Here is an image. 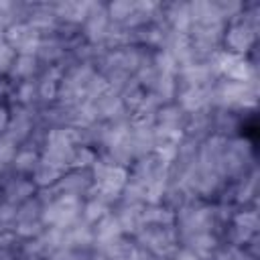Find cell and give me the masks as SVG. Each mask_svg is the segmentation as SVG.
I'll list each match as a JSON object with an SVG mask.
<instances>
[{
    "label": "cell",
    "mask_w": 260,
    "mask_h": 260,
    "mask_svg": "<svg viewBox=\"0 0 260 260\" xmlns=\"http://www.w3.org/2000/svg\"><path fill=\"white\" fill-rule=\"evenodd\" d=\"M91 173V189L87 197H95L112 207V203L120 201L122 189L128 183V169L120 165H112L98 156V160L89 169Z\"/></svg>",
    "instance_id": "1"
},
{
    "label": "cell",
    "mask_w": 260,
    "mask_h": 260,
    "mask_svg": "<svg viewBox=\"0 0 260 260\" xmlns=\"http://www.w3.org/2000/svg\"><path fill=\"white\" fill-rule=\"evenodd\" d=\"M67 45L63 39H59L57 35H49V37H43L41 43H39V49H37V59L41 63H47V65H59L65 55H67Z\"/></svg>",
    "instance_id": "19"
},
{
    "label": "cell",
    "mask_w": 260,
    "mask_h": 260,
    "mask_svg": "<svg viewBox=\"0 0 260 260\" xmlns=\"http://www.w3.org/2000/svg\"><path fill=\"white\" fill-rule=\"evenodd\" d=\"M144 223L146 225H175V211L158 205H144Z\"/></svg>",
    "instance_id": "25"
},
{
    "label": "cell",
    "mask_w": 260,
    "mask_h": 260,
    "mask_svg": "<svg viewBox=\"0 0 260 260\" xmlns=\"http://www.w3.org/2000/svg\"><path fill=\"white\" fill-rule=\"evenodd\" d=\"M122 236L124 234L114 211L106 213L98 223H93V248H104Z\"/></svg>",
    "instance_id": "18"
},
{
    "label": "cell",
    "mask_w": 260,
    "mask_h": 260,
    "mask_svg": "<svg viewBox=\"0 0 260 260\" xmlns=\"http://www.w3.org/2000/svg\"><path fill=\"white\" fill-rule=\"evenodd\" d=\"M41 61L37 59V55H16L14 63L8 71V75L18 83L24 79H35L41 73Z\"/></svg>",
    "instance_id": "22"
},
{
    "label": "cell",
    "mask_w": 260,
    "mask_h": 260,
    "mask_svg": "<svg viewBox=\"0 0 260 260\" xmlns=\"http://www.w3.org/2000/svg\"><path fill=\"white\" fill-rule=\"evenodd\" d=\"M8 122H10V108H6V106L0 102V134L6 132Z\"/></svg>",
    "instance_id": "33"
},
{
    "label": "cell",
    "mask_w": 260,
    "mask_h": 260,
    "mask_svg": "<svg viewBox=\"0 0 260 260\" xmlns=\"http://www.w3.org/2000/svg\"><path fill=\"white\" fill-rule=\"evenodd\" d=\"M83 199L73 195H55L47 205H43V223L45 228H69L81 217Z\"/></svg>",
    "instance_id": "5"
},
{
    "label": "cell",
    "mask_w": 260,
    "mask_h": 260,
    "mask_svg": "<svg viewBox=\"0 0 260 260\" xmlns=\"http://www.w3.org/2000/svg\"><path fill=\"white\" fill-rule=\"evenodd\" d=\"M14 57H16V53L6 45L4 37H0V79H2V75H8V71L14 63Z\"/></svg>",
    "instance_id": "31"
},
{
    "label": "cell",
    "mask_w": 260,
    "mask_h": 260,
    "mask_svg": "<svg viewBox=\"0 0 260 260\" xmlns=\"http://www.w3.org/2000/svg\"><path fill=\"white\" fill-rule=\"evenodd\" d=\"M18 148H20V146H18L8 134H0V162H2V165H10Z\"/></svg>",
    "instance_id": "30"
},
{
    "label": "cell",
    "mask_w": 260,
    "mask_h": 260,
    "mask_svg": "<svg viewBox=\"0 0 260 260\" xmlns=\"http://www.w3.org/2000/svg\"><path fill=\"white\" fill-rule=\"evenodd\" d=\"M211 87L213 85H177L175 104L187 112L197 114L211 108Z\"/></svg>",
    "instance_id": "10"
},
{
    "label": "cell",
    "mask_w": 260,
    "mask_h": 260,
    "mask_svg": "<svg viewBox=\"0 0 260 260\" xmlns=\"http://www.w3.org/2000/svg\"><path fill=\"white\" fill-rule=\"evenodd\" d=\"M134 4L136 2H128V0H118V2H112V4H106V10H108V16L112 22L116 24H124L132 10H134Z\"/></svg>",
    "instance_id": "27"
},
{
    "label": "cell",
    "mask_w": 260,
    "mask_h": 260,
    "mask_svg": "<svg viewBox=\"0 0 260 260\" xmlns=\"http://www.w3.org/2000/svg\"><path fill=\"white\" fill-rule=\"evenodd\" d=\"M136 246L160 260H171L179 250V234L175 225H144L136 236Z\"/></svg>",
    "instance_id": "4"
},
{
    "label": "cell",
    "mask_w": 260,
    "mask_h": 260,
    "mask_svg": "<svg viewBox=\"0 0 260 260\" xmlns=\"http://www.w3.org/2000/svg\"><path fill=\"white\" fill-rule=\"evenodd\" d=\"M0 37H2V28H0Z\"/></svg>",
    "instance_id": "36"
},
{
    "label": "cell",
    "mask_w": 260,
    "mask_h": 260,
    "mask_svg": "<svg viewBox=\"0 0 260 260\" xmlns=\"http://www.w3.org/2000/svg\"><path fill=\"white\" fill-rule=\"evenodd\" d=\"M258 228H260V221H258V213L254 209H242L238 213L232 215L230 219V232H228V240L232 246H248V242L252 238H256L258 234Z\"/></svg>",
    "instance_id": "9"
},
{
    "label": "cell",
    "mask_w": 260,
    "mask_h": 260,
    "mask_svg": "<svg viewBox=\"0 0 260 260\" xmlns=\"http://www.w3.org/2000/svg\"><path fill=\"white\" fill-rule=\"evenodd\" d=\"M4 171H6V165L0 162V181H2V177H4Z\"/></svg>",
    "instance_id": "35"
},
{
    "label": "cell",
    "mask_w": 260,
    "mask_h": 260,
    "mask_svg": "<svg viewBox=\"0 0 260 260\" xmlns=\"http://www.w3.org/2000/svg\"><path fill=\"white\" fill-rule=\"evenodd\" d=\"M112 209H110V205L108 203H104V201H100V199H95V197H87V199H83V209H81V219L85 221V223H89V225H93V223H98L106 213H110Z\"/></svg>",
    "instance_id": "26"
},
{
    "label": "cell",
    "mask_w": 260,
    "mask_h": 260,
    "mask_svg": "<svg viewBox=\"0 0 260 260\" xmlns=\"http://www.w3.org/2000/svg\"><path fill=\"white\" fill-rule=\"evenodd\" d=\"M16 213H18V205L6 199H0V228L2 230H14Z\"/></svg>",
    "instance_id": "29"
},
{
    "label": "cell",
    "mask_w": 260,
    "mask_h": 260,
    "mask_svg": "<svg viewBox=\"0 0 260 260\" xmlns=\"http://www.w3.org/2000/svg\"><path fill=\"white\" fill-rule=\"evenodd\" d=\"M256 37H258V26L250 24L242 14L238 18H234L232 22L225 24V30H223V51L228 53H234V55H246L254 43H256Z\"/></svg>",
    "instance_id": "6"
},
{
    "label": "cell",
    "mask_w": 260,
    "mask_h": 260,
    "mask_svg": "<svg viewBox=\"0 0 260 260\" xmlns=\"http://www.w3.org/2000/svg\"><path fill=\"white\" fill-rule=\"evenodd\" d=\"M93 2H57L51 4L55 18L59 20V24H67V26H77L81 28L83 20L87 18L89 10H91Z\"/></svg>",
    "instance_id": "15"
},
{
    "label": "cell",
    "mask_w": 260,
    "mask_h": 260,
    "mask_svg": "<svg viewBox=\"0 0 260 260\" xmlns=\"http://www.w3.org/2000/svg\"><path fill=\"white\" fill-rule=\"evenodd\" d=\"M39 128V108L37 106H12L10 122L4 134H8L18 146L26 144L35 130Z\"/></svg>",
    "instance_id": "7"
},
{
    "label": "cell",
    "mask_w": 260,
    "mask_h": 260,
    "mask_svg": "<svg viewBox=\"0 0 260 260\" xmlns=\"http://www.w3.org/2000/svg\"><path fill=\"white\" fill-rule=\"evenodd\" d=\"M181 244H183V248L193 252L199 260H211L215 256L217 248L221 246L217 234H193V236H187L185 240H181Z\"/></svg>",
    "instance_id": "16"
},
{
    "label": "cell",
    "mask_w": 260,
    "mask_h": 260,
    "mask_svg": "<svg viewBox=\"0 0 260 260\" xmlns=\"http://www.w3.org/2000/svg\"><path fill=\"white\" fill-rule=\"evenodd\" d=\"M37 187L35 183L30 181V177H22V175H12L10 179H4L2 181V199L14 203V205H20L24 203L26 199L35 197L37 195Z\"/></svg>",
    "instance_id": "14"
},
{
    "label": "cell",
    "mask_w": 260,
    "mask_h": 260,
    "mask_svg": "<svg viewBox=\"0 0 260 260\" xmlns=\"http://www.w3.org/2000/svg\"><path fill=\"white\" fill-rule=\"evenodd\" d=\"M250 169H254L252 144L246 138H236V136L228 138V144L217 165V173L228 183V181H240Z\"/></svg>",
    "instance_id": "3"
},
{
    "label": "cell",
    "mask_w": 260,
    "mask_h": 260,
    "mask_svg": "<svg viewBox=\"0 0 260 260\" xmlns=\"http://www.w3.org/2000/svg\"><path fill=\"white\" fill-rule=\"evenodd\" d=\"M160 20L173 30V32H183L189 35L193 20L189 12L187 2H175V4H162L160 6Z\"/></svg>",
    "instance_id": "13"
},
{
    "label": "cell",
    "mask_w": 260,
    "mask_h": 260,
    "mask_svg": "<svg viewBox=\"0 0 260 260\" xmlns=\"http://www.w3.org/2000/svg\"><path fill=\"white\" fill-rule=\"evenodd\" d=\"M6 91H8V85H6V81H2V79H0V100L4 98V93H6Z\"/></svg>",
    "instance_id": "34"
},
{
    "label": "cell",
    "mask_w": 260,
    "mask_h": 260,
    "mask_svg": "<svg viewBox=\"0 0 260 260\" xmlns=\"http://www.w3.org/2000/svg\"><path fill=\"white\" fill-rule=\"evenodd\" d=\"M47 260H87V252L75 248H57L47 256Z\"/></svg>",
    "instance_id": "32"
},
{
    "label": "cell",
    "mask_w": 260,
    "mask_h": 260,
    "mask_svg": "<svg viewBox=\"0 0 260 260\" xmlns=\"http://www.w3.org/2000/svg\"><path fill=\"white\" fill-rule=\"evenodd\" d=\"M211 260H256L254 256H250L244 248L240 246H232V244H221L215 252V256Z\"/></svg>",
    "instance_id": "28"
},
{
    "label": "cell",
    "mask_w": 260,
    "mask_h": 260,
    "mask_svg": "<svg viewBox=\"0 0 260 260\" xmlns=\"http://www.w3.org/2000/svg\"><path fill=\"white\" fill-rule=\"evenodd\" d=\"M112 20L108 16V10H106V4H91V10L87 14V18L83 20L81 24V39L89 45H98L102 47L106 35H108V28H110Z\"/></svg>",
    "instance_id": "11"
},
{
    "label": "cell",
    "mask_w": 260,
    "mask_h": 260,
    "mask_svg": "<svg viewBox=\"0 0 260 260\" xmlns=\"http://www.w3.org/2000/svg\"><path fill=\"white\" fill-rule=\"evenodd\" d=\"M91 189V173L83 169H71L61 175V179L49 187V191L55 195H73V197H87Z\"/></svg>",
    "instance_id": "12"
},
{
    "label": "cell",
    "mask_w": 260,
    "mask_h": 260,
    "mask_svg": "<svg viewBox=\"0 0 260 260\" xmlns=\"http://www.w3.org/2000/svg\"><path fill=\"white\" fill-rule=\"evenodd\" d=\"M39 162H41V150L35 148V146H30V144H26V146L22 144V146L16 150V154H14L12 162H10V167H12V171H14L16 175L30 177Z\"/></svg>",
    "instance_id": "21"
},
{
    "label": "cell",
    "mask_w": 260,
    "mask_h": 260,
    "mask_svg": "<svg viewBox=\"0 0 260 260\" xmlns=\"http://www.w3.org/2000/svg\"><path fill=\"white\" fill-rule=\"evenodd\" d=\"M187 118H189V114L183 112L175 102H171V104H162V106L158 108L156 118H154V126L173 128V130H183V132H185Z\"/></svg>",
    "instance_id": "20"
},
{
    "label": "cell",
    "mask_w": 260,
    "mask_h": 260,
    "mask_svg": "<svg viewBox=\"0 0 260 260\" xmlns=\"http://www.w3.org/2000/svg\"><path fill=\"white\" fill-rule=\"evenodd\" d=\"M14 106H39V83H37V77L16 83V87H14Z\"/></svg>",
    "instance_id": "23"
},
{
    "label": "cell",
    "mask_w": 260,
    "mask_h": 260,
    "mask_svg": "<svg viewBox=\"0 0 260 260\" xmlns=\"http://www.w3.org/2000/svg\"><path fill=\"white\" fill-rule=\"evenodd\" d=\"M61 175H63V171H59V169L47 165L45 160H41V162L37 165V169L32 171L30 181L35 183L37 189H49V187H53V185L61 179Z\"/></svg>",
    "instance_id": "24"
},
{
    "label": "cell",
    "mask_w": 260,
    "mask_h": 260,
    "mask_svg": "<svg viewBox=\"0 0 260 260\" xmlns=\"http://www.w3.org/2000/svg\"><path fill=\"white\" fill-rule=\"evenodd\" d=\"M118 221H120V228H122V234L124 236H136L146 223H144V205H124L120 203V207L114 211Z\"/></svg>",
    "instance_id": "17"
},
{
    "label": "cell",
    "mask_w": 260,
    "mask_h": 260,
    "mask_svg": "<svg viewBox=\"0 0 260 260\" xmlns=\"http://www.w3.org/2000/svg\"><path fill=\"white\" fill-rule=\"evenodd\" d=\"M258 83H242L230 79H217L211 87V108L213 110H248L256 106Z\"/></svg>",
    "instance_id": "2"
},
{
    "label": "cell",
    "mask_w": 260,
    "mask_h": 260,
    "mask_svg": "<svg viewBox=\"0 0 260 260\" xmlns=\"http://www.w3.org/2000/svg\"><path fill=\"white\" fill-rule=\"evenodd\" d=\"M2 37L16 55H37L39 43L43 39L26 20L10 24L8 28L2 30Z\"/></svg>",
    "instance_id": "8"
}]
</instances>
